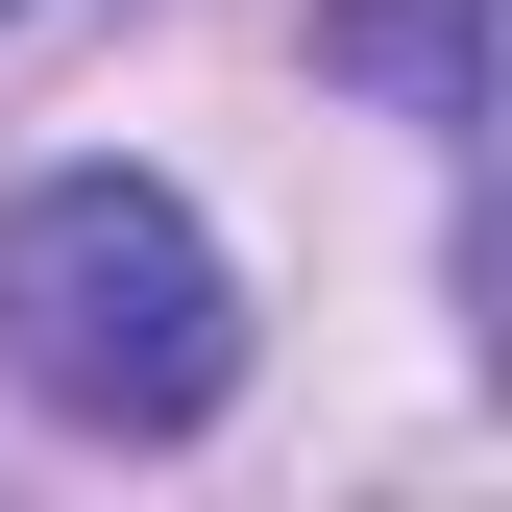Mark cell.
Returning <instances> with one entry per match:
<instances>
[{"label": "cell", "instance_id": "obj_1", "mask_svg": "<svg viewBox=\"0 0 512 512\" xmlns=\"http://www.w3.org/2000/svg\"><path fill=\"white\" fill-rule=\"evenodd\" d=\"M0 391L74 439H196L244 391V269L171 171H25L0 196Z\"/></svg>", "mask_w": 512, "mask_h": 512}, {"label": "cell", "instance_id": "obj_2", "mask_svg": "<svg viewBox=\"0 0 512 512\" xmlns=\"http://www.w3.org/2000/svg\"><path fill=\"white\" fill-rule=\"evenodd\" d=\"M317 74H366V98L464 122V0H317Z\"/></svg>", "mask_w": 512, "mask_h": 512}]
</instances>
